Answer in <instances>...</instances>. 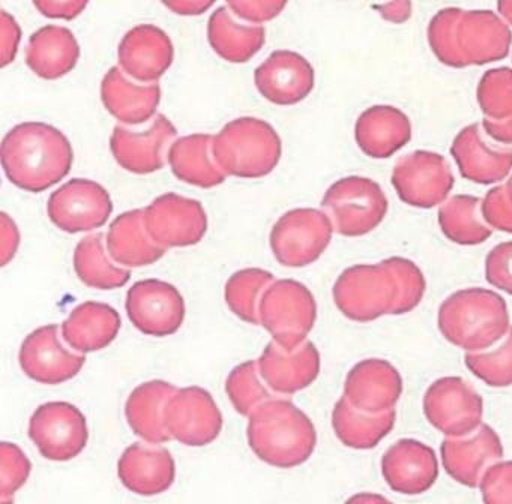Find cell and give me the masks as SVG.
Here are the masks:
<instances>
[{"label":"cell","instance_id":"41","mask_svg":"<svg viewBox=\"0 0 512 504\" xmlns=\"http://www.w3.org/2000/svg\"><path fill=\"white\" fill-rule=\"evenodd\" d=\"M464 363L487 386H512V326L497 347L493 350L466 353Z\"/></svg>","mask_w":512,"mask_h":504},{"label":"cell","instance_id":"43","mask_svg":"<svg viewBox=\"0 0 512 504\" xmlns=\"http://www.w3.org/2000/svg\"><path fill=\"white\" fill-rule=\"evenodd\" d=\"M31 461L17 444H0V503L10 501L31 474Z\"/></svg>","mask_w":512,"mask_h":504},{"label":"cell","instance_id":"48","mask_svg":"<svg viewBox=\"0 0 512 504\" xmlns=\"http://www.w3.org/2000/svg\"><path fill=\"white\" fill-rule=\"evenodd\" d=\"M32 2L44 17L55 18V20H74L85 11L89 0H32Z\"/></svg>","mask_w":512,"mask_h":504},{"label":"cell","instance_id":"13","mask_svg":"<svg viewBox=\"0 0 512 504\" xmlns=\"http://www.w3.org/2000/svg\"><path fill=\"white\" fill-rule=\"evenodd\" d=\"M125 308L131 323L148 336L173 335L184 323V297L175 285L160 279L136 282L128 290Z\"/></svg>","mask_w":512,"mask_h":504},{"label":"cell","instance_id":"10","mask_svg":"<svg viewBox=\"0 0 512 504\" xmlns=\"http://www.w3.org/2000/svg\"><path fill=\"white\" fill-rule=\"evenodd\" d=\"M428 422L445 437H464L482 425V396L461 377H443L430 384L422 401Z\"/></svg>","mask_w":512,"mask_h":504},{"label":"cell","instance_id":"36","mask_svg":"<svg viewBox=\"0 0 512 504\" xmlns=\"http://www.w3.org/2000/svg\"><path fill=\"white\" fill-rule=\"evenodd\" d=\"M209 44L221 59L232 63H245L253 59L266 41L262 26L239 24L229 9L218 8L209 18Z\"/></svg>","mask_w":512,"mask_h":504},{"label":"cell","instance_id":"5","mask_svg":"<svg viewBox=\"0 0 512 504\" xmlns=\"http://www.w3.org/2000/svg\"><path fill=\"white\" fill-rule=\"evenodd\" d=\"M212 152L229 176L259 179L272 173L280 162L281 140L265 120L241 117L215 135Z\"/></svg>","mask_w":512,"mask_h":504},{"label":"cell","instance_id":"8","mask_svg":"<svg viewBox=\"0 0 512 504\" xmlns=\"http://www.w3.org/2000/svg\"><path fill=\"white\" fill-rule=\"evenodd\" d=\"M260 324L274 341L293 348L307 339L317 318L313 293L301 282L280 279L265 291L259 306Z\"/></svg>","mask_w":512,"mask_h":504},{"label":"cell","instance_id":"16","mask_svg":"<svg viewBox=\"0 0 512 504\" xmlns=\"http://www.w3.org/2000/svg\"><path fill=\"white\" fill-rule=\"evenodd\" d=\"M166 426L175 440L185 446L200 447L217 440L223 429L220 408L202 387L178 389L167 402Z\"/></svg>","mask_w":512,"mask_h":504},{"label":"cell","instance_id":"51","mask_svg":"<svg viewBox=\"0 0 512 504\" xmlns=\"http://www.w3.org/2000/svg\"><path fill=\"white\" fill-rule=\"evenodd\" d=\"M377 11L385 20L392 21V23H404L412 14V3L410 0H391L385 5L377 6Z\"/></svg>","mask_w":512,"mask_h":504},{"label":"cell","instance_id":"14","mask_svg":"<svg viewBox=\"0 0 512 504\" xmlns=\"http://www.w3.org/2000/svg\"><path fill=\"white\" fill-rule=\"evenodd\" d=\"M113 212L109 192L88 179H73L53 192L47 213L53 224L67 233L103 227Z\"/></svg>","mask_w":512,"mask_h":504},{"label":"cell","instance_id":"29","mask_svg":"<svg viewBox=\"0 0 512 504\" xmlns=\"http://www.w3.org/2000/svg\"><path fill=\"white\" fill-rule=\"evenodd\" d=\"M121 324V315L113 306L85 302L64 321L62 336L74 350L92 353L109 347L118 336Z\"/></svg>","mask_w":512,"mask_h":504},{"label":"cell","instance_id":"33","mask_svg":"<svg viewBox=\"0 0 512 504\" xmlns=\"http://www.w3.org/2000/svg\"><path fill=\"white\" fill-rule=\"evenodd\" d=\"M214 137L194 134L179 138L170 146L169 164L173 174L188 185L214 188L226 180L212 152Z\"/></svg>","mask_w":512,"mask_h":504},{"label":"cell","instance_id":"20","mask_svg":"<svg viewBox=\"0 0 512 504\" xmlns=\"http://www.w3.org/2000/svg\"><path fill=\"white\" fill-rule=\"evenodd\" d=\"M176 134L175 125L158 114L146 131L116 126L110 138V149L124 170L136 174L154 173L164 167V153Z\"/></svg>","mask_w":512,"mask_h":504},{"label":"cell","instance_id":"18","mask_svg":"<svg viewBox=\"0 0 512 504\" xmlns=\"http://www.w3.org/2000/svg\"><path fill=\"white\" fill-rule=\"evenodd\" d=\"M20 366L32 380L41 384H61L82 371L86 357L67 350L59 339L56 324L34 330L20 348Z\"/></svg>","mask_w":512,"mask_h":504},{"label":"cell","instance_id":"27","mask_svg":"<svg viewBox=\"0 0 512 504\" xmlns=\"http://www.w3.org/2000/svg\"><path fill=\"white\" fill-rule=\"evenodd\" d=\"M359 149L373 159H386L403 149L412 138L407 114L391 105H373L359 116L355 126Z\"/></svg>","mask_w":512,"mask_h":504},{"label":"cell","instance_id":"42","mask_svg":"<svg viewBox=\"0 0 512 504\" xmlns=\"http://www.w3.org/2000/svg\"><path fill=\"white\" fill-rule=\"evenodd\" d=\"M391 269L394 270L398 282L397 303L392 309V315H403L412 312L424 299L427 290V281L424 273L413 261L403 257L386 258Z\"/></svg>","mask_w":512,"mask_h":504},{"label":"cell","instance_id":"32","mask_svg":"<svg viewBox=\"0 0 512 504\" xmlns=\"http://www.w3.org/2000/svg\"><path fill=\"white\" fill-rule=\"evenodd\" d=\"M80 57L79 42L67 27L47 26L29 39L26 63L46 80H58L76 68Z\"/></svg>","mask_w":512,"mask_h":504},{"label":"cell","instance_id":"4","mask_svg":"<svg viewBox=\"0 0 512 504\" xmlns=\"http://www.w3.org/2000/svg\"><path fill=\"white\" fill-rule=\"evenodd\" d=\"M437 327L446 341L472 353L502 341L511 327V318L506 300L496 291L464 288L443 300Z\"/></svg>","mask_w":512,"mask_h":504},{"label":"cell","instance_id":"24","mask_svg":"<svg viewBox=\"0 0 512 504\" xmlns=\"http://www.w3.org/2000/svg\"><path fill=\"white\" fill-rule=\"evenodd\" d=\"M173 57L169 36L152 24L134 27L119 44V65L125 74L142 83H157L172 66Z\"/></svg>","mask_w":512,"mask_h":504},{"label":"cell","instance_id":"30","mask_svg":"<svg viewBox=\"0 0 512 504\" xmlns=\"http://www.w3.org/2000/svg\"><path fill=\"white\" fill-rule=\"evenodd\" d=\"M176 390L173 384L163 380L148 381L133 390L125 405V416L134 434L148 443L172 440L164 413Z\"/></svg>","mask_w":512,"mask_h":504},{"label":"cell","instance_id":"50","mask_svg":"<svg viewBox=\"0 0 512 504\" xmlns=\"http://www.w3.org/2000/svg\"><path fill=\"white\" fill-rule=\"evenodd\" d=\"M161 2L175 14L193 17L211 9L215 0H161Z\"/></svg>","mask_w":512,"mask_h":504},{"label":"cell","instance_id":"15","mask_svg":"<svg viewBox=\"0 0 512 504\" xmlns=\"http://www.w3.org/2000/svg\"><path fill=\"white\" fill-rule=\"evenodd\" d=\"M145 224L158 245L166 249L184 248L203 239L208 216L200 201L169 192L146 207Z\"/></svg>","mask_w":512,"mask_h":504},{"label":"cell","instance_id":"40","mask_svg":"<svg viewBox=\"0 0 512 504\" xmlns=\"http://www.w3.org/2000/svg\"><path fill=\"white\" fill-rule=\"evenodd\" d=\"M260 377L259 362L248 360L236 366L227 378V395L242 416H251L260 405L274 398V393L266 387L268 384L265 386L262 383Z\"/></svg>","mask_w":512,"mask_h":504},{"label":"cell","instance_id":"19","mask_svg":"<svg viewBox=\"0 0 512 504\" xmlns=\"http://www.w3.org/2000/svg\"><path fill=\"white\" fill-rule=\"evenodd\" d=\"M382 474L386 485L398 494H424L439 477V461L433 447L403 438L383 453Z\"/></svg>","mask_w":512,"mask_h":504},{"label":"cell","instance_id":"17","mask_svg":"<svg viewBox=\"0 0 512 504\" xmlns=\"http://www.w3.org/2000/svg\"><path fill=\"white\" fill-rule=\"evenodd\" d=\"M440 458L448 476L467 488H476L485 471L503 458L502 440L491 426L482 423L472 434L446 437Z\"/></svg>","mask_w":512,"mask_h":504},{"label":"cell","instance_id":"35","mask_svg":"<svg viewBox=\"0 0 512 504\" xmlns=\"http://www.w3.org/2000/svg\"><path fill=\"white\" fill-rule=\"evenodd\" d=\"M484 114L487 135L502 144H512V69L494 68L485 72L476 89Z\"/></svg>","mask_w":512,"mask_h":504},{"label":"cell","instance_id":"47","mask_svg":"<svg viewBox=\"0 0 512 504\" xmlns=\"http://www.w3.org/2000/svg\"><path fill=\"white\" fill-rule=\"evenodd\" d=\"M287 2L289 0H227L236 17L257 24L277 18Z\"/></svg>","mask_w":512,"mask_h":504},{"label":"cell","instance_id":"21","mask_svg":"<svg viewBox=\"0 0 512 504\" xmlns=\"http://www.w3.org/2000/svg\"><path fill=\"white\" fill-rule=\"evenodd\" d=\"M259 369L269 389L293 395L307 389L319 377L320 353L307 339L293 348L271 341L260 356Z\"/></svg>","mask_w":512,"mask_h":504},{"label":"cell","instance_id":"12","mask_svg":"<svg viewBox=\"0 0 512 504\" xmlns=\"http://www.w3.org/2000/svg\"><path fill=\"white\" fill-rule=\"evenodd\" d=\"M29 437L44 458L70 461L79 456L88 444V422L76 405L47 402L32 414Z\"/></svg>","mask_w":512,"mask_h":504},{"label":"cell","instance_id":"26","mask_svg":"<svg viewBox=\"0 0 512 504\" xmlns=\"http://www.w3.org/2000/svg\"><path fill=\"white\" fill-rule=\"evenodd\" d=\"M461 176L479 185H493L506 179L512 170V149L488 146L479 123L458 132L451 146Z\"/></svg>","mask_w":512,"mask_h":504},{"label":"cell","instance_id":"31","mask_svg":"<svg viewBox=\"0 0 512 504\" xmlns=\"http://www.w3.org/2000/svg\"><path fill=\"white\" fill-rule=\"evenodd\" d=\"M107 249L116 263L127 267L149 266L166 254V248L158 245L148 233L145 210H130L112 222Z\"/></svg>","mask_w":512,"mask_h":504},{"label":"cell","instance_id":"28","mask_svg":"<svg viewBox=\"0 0 512 504\" xmlns=\"http://www.w3.org/2000/svg\"><path fill=\"white\" fill-rule=\"evenodd\" d=\"M101 99L112 116L127 125H142L157 113L161 89L158 84L128 80L122 68L110 69L101 83Z\"/></svg>","mask_w":512,"mask_h":504},{"label":"cell","instance_id":"25","mask_svg":"<svg viewBox=\"0 0 512 504\" xmlns=\"http://www.w3.org/2000/svg\"><path fill=\"white\" fill-rule=\"evenodd\" d=\"M118 474L125 488L151 497L173 485L176 465L166 447L158 443H134L119 459Z\"/></svg>","mask_w":512,"mask_h":504},{"label":"cell","instance_id":"34","mask_svg":"<svg viewBox=\"0 0 512 504\" xmlns=\"http://www.w3.org/2000/svg\"><path fill=\"white\" fill-rule=\"evenodd\" d=\"M397 422L395 408L385 413H367L350 404L346 396L338 399L332 411V428L338 440L350 449H374L388 437Z\"/></svg>","mask_w":512,"mask_h":504},{"label":"cell","instance_id":"45","mask_svg":"<svg viewBox=\"0 0 512 504\" xmlns=\"http://www.w3.org/2000/svg\"><path fill=\"white\" fill-rule=\"evenodd\" d=\"M485 279L512 296V242L494 246L485 258Z\"/></svg>","mask_w":512,"mask_h":504},{"label":"cell","instance_id":"49","mask_svg":"<svg viewBox=\"0 0 512 504\" xmlns=\"http://www.w3.org/2000/svg\"><path fill=\"white\" fill-rule=\"evenodd\" d=\"M20 42V27L7 12H2V66H7L16 57Z\"/></svg>","mask_w":512,"mask_h":504},{"label":"cell","instance_id":"7","mask_svg":"<svg viewBox=\"0 0 512 504\" xmlns=\"http://www.w3.org/2000/svg\"><path fill=\"white\" fill-rule=\"evenodd\" d=\"M322 207L341 236L359 237L379 227L388 213V198L373 179L349 176L326 191Z\"/></svg>","mask_w":512,"mask_h":504},{"label":"cell","instance_id":"6","mask_svg":"<svg viewBox=\"0 0 512 504\" xmlns=\"http://www.w3.org/2000/svg\"><path fill=\"white\" fill-rule=\"evenodd\" d=\"M398 282L388 261L358 264L338 276L332 296L344 317L370 323L391 314L398 300Z\"/></svg>","mask_w":512,"mask_h":504},{"label":"cell","instance_id":"22","mask_svg":"<svg viewBox=\"0 0 512 504\" xmlns=\"http://www.w3.org/2000/svg\"><path fill=\"white\" fill-rule=\"evenodd\" d=\"M403 395V378L388 360L365 359L356 363L346 377L344 396L367 413L392 410Z\"/></svg>","mask_w":512,"mask_h":504},{"label":"cell","instance_id":"38","mask_svg":"<svg viewBox=\"0 0 512 504\" xmlns=\"http://www.w3.org/2000/svg\"><path fill=\"white\" fill-rule=\"evenodd\" d=\"M74 269L83 284L98 290H115L130 281V270L116 266L104 249V236L91 234L80 240L74 252Z\"/></svg>","mask_w":512,"mask_h":504},{"label":"cell","instance_id":"39","mask_svg":"<svg viewBox=\"0 0 512 504\" xmlns=\"http://www.w3.org/2000/svg\"><path fill=\"white\" fill-rule=\"evenodd\" d=\"M272 284L274 275L268 270H239L227 281L224 291L227 306L241 320L250 324H260V300Z\"/></svg>","mask_w":512,"mask_h":504},{"label":"cell","instance_id":"53","mask_svg":"<svg viewBox=\"0 0 512 504\" xmlns=\"http://www.w3.org/2000/svg\"><path fill=\"white\" fill-rule=\"evenodd\" d=\"M505 191L506 195H508L509 200L512 201V174L509 177L508 182L505 183Z\"/></svg>","mask_w":512,"mask_h":504},{"label":"cell","instance_id":"46","mask_svg":"<svg viewBox=\"0 0 512 504\" xmlns=\"http://www.w3.org/2000/svg\"><path fill=\"white\" fill-rule=\"evenodd\" d=\"M482 218L494 230L512 233V201L505 185L490 189L481 204Z\"/></svg>","mask_w":512,"mask_h":504},{"label":"cell","instance_id":"23","mask_svg":"<svg viewBox=\"0 0 512 504\" xmlns=\"http://www.w3.org/2000/svg\"><path fill=\"white\" fill-rule=\"evenodd\" d=\"M254 81L272 104L295 105L314 89V69L301 54L278 50L256 69Z\"/></svg>","mask_w":512,"mask_h":504},{"label":"cell","instance_id":"11","mask_svg":"<svg viewBox=\"0 0 512 504\" xmlns=\"http://www.w3.org/2000/svg\"><path fill=\"white\" fill-rule=\"evenodd\" d=\"M391 180L398 198L419 209L442 204L455 183L448 161L428 150H416L398 159Z\"/></svg>","mask_w":512,"mask_h":504},{"label":"cell","instance_id":"52","mask_svg":"<svg viewBox=\"0 0 512 504\" xmlns=\"http://www.w3.org/2000/svg\"><path fill=\"white\" fill-rule=\"evenodd\" d=\"M497 9H499L500 15L512 24V0H497Z\"/></svg>","mask_w":512,"mask_h":504},{"label":"cell","instance_id":"2","mask_svg":"<svg viewBox=\"0 0 512 504\" xmlns=\"http://www.w3.org/2000/svg\"><path fill=\"white\" fill-rule=\"evenodd\" d=\"M2 167L11 183L43 192L61 182L73 167V147L59 129L26 122L8 132L0 149Z\"/></svg>","mask_w":512,"mask_h":504},{"label":"cell","instance_id":"3","mask_svg":"<svg viewBox=\"0 0 512 504\" xmlns=\"http://www.w3.org/2000/svg\"><path fill=\"white\" fill-rule=\"evenodd\" d=\"M248 444L257 458L277 468H295L313 455L317 432L310 417L289 399L272 398L250 416Z\"/></svg>","mask_w":512,"mask_h":504},{"label":"cell","instance_id":"37","mask_svg":"<svg viewBox=\"0 0 512 504\" xmlns=\"http://www.w3.org/2000/svg\"><path fill=\"white\" fill-rule=\"evenodd\" d=\"M482 200L473 195H454L439 209L440 228L457 245H481L490 239L493 228L484 221Z\"/></svg>","mask_w":512,"mask_h":504},{"label":"cell","instance_id":"1","mask_svg":"<svg viewBox=\"0 0 512 504\" xmlns=\"http://www.w3.org/2000/svg\"><path fill=\"white\" fill-rule=\"evenodd\" d=\"M428 42L443 65L467 68L505 59L512 33L494 12L445 8L430 21Z\"/></svg>","mask_w":512,"mask_h":504},{"label":"cell","instance_id":"9","mask_svg":"<svg viewBox=\"0 0 512 504\" xmlns=\"http://www.w3.org/2000/svg\"><path fill=\"white\" fill-rule=\"evenodd\" d=\"M334 231L331 219L322 210H290L272 228L271 249L283 266H310L322 257Z\"/></svg>","mask_w":512,"mask_h":504},{"label":"cell","instance_id":"44","mask_svg":"<svg viewBox=\"0 0 512 504\" xmlns=\"http://www.w3.org/2000/svg\"><path fill=\"white\" fill-rule=\"evenodd\" d=\"M479 489L485 503L512 504V461L494 462L482 476Z\"/></svg>","mask_w":512,"mask_h":504}]
</instances>
